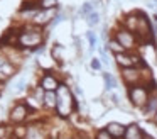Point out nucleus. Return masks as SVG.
<instances>
[{
    "mask_svg": "<svg viewBox=\"0 0 157 139\" xmlns=\"http://www.w3.org/2000/svg\"><path fill=\"white\" fill-rule=\"evenodd\" d=\"M44 41H46L44 29L37 27L32 22H27L24 26H21L17 49L19 51H37L39 47L44 46Z\"/></svg>",
    "mask_w": 157,
    "mask_h": 139,
    "instance_id": "f257e3e1",
    "label": "nucleus"
},
{
    "mask_svg": "<svg viewBox=\"0 0 157 139\" xmlns=\"http://www.w3.org/2000/svg\"><path fill=\"white\" fill-rule=\"evenodd\" d=\"M56 97H58V105H56V115L61 119H68L78 110V100H76L75 92L71 90L66 81H63L56 90Z\"/></svg>",
    "mask_w": 157,
    "mask_h": 139,
    "instance_id": "f03ea898",
    "label": "nucleus"
},
{
    "mask_svg": "<svg viewBox=\"0 0 157 139\" xmlns=\"http://www.w3.org/2000/svg\"><path fill=\"white\" fill-rule=\"evenodd\" d=\"M157 92V85L155 81H149V83H142V85H135V87H128L127 88V97L128 102L132 104V107L144 110L145 105L149 104V98L152 93Z\"/></svg>",
    "mask_w": 157,
    "mask_h": 139,
    "instance_id": "7ed1b4c3",
    "label": "nucleus"
},
{
    "mask_svg": "<svg viewBox=\"0 0 157 139\" xmlns=\"http://www.w3.org/2000/svg\"><path fill=\"white\" fill-rule=\"evenodd\" d=\"M113 37H115V39L123 46V49L128 51V53H133V51L139 47V44H142V43L139 41V37L135 36V32L128 31L127 27H123V26L118 27V29H115Z\"/></svg>",
    "mask_w": 157,
    "mask_h": 139,
    "instance_id": "20e7f679",
    "label": "nucleus"
},
{
    "mask_svg": "<svg viewBox=\"0 0 157 139\" xmlns=\"http://www.w3.org/2000/svg\"><path fill=\"white\" fill-rule=\"evenodd\" d=\"M31 114L32 112H31V108H29V105L25 104V100H19V102H15L10 107V110H9V122L14 124V125H21L27 121Z\"/></svg>",
    "mask_w": 157,
    "mask_h": 139,
    "instance_id": "39448f33",
    "label": "nucleus"
},
{
    "mask_svg": "<svg viewBox=\"0 0 157 139\" xmlns=\"http://www.w3.org/2000/svg\"><path fill=\"white\" fill-rule=\"evenodd\" d=\"M24 139H49V127L42 121H32L27 124V132Z\"/></svg>",
    "mask_w": 157,
    "mask_h": 139,
    "instance_id": "423d86ee",
    "label": "nucleus"
},
{
    "mask_svg": "<svg viewBox=\"0 0 157 139\" xmlns=\"http://www.w3.org/2000/svg\"><path fill=\"white\" fill-rule=\"evenodd\" d=\"M61 83H63V81L58 78V75H56L54 71L46 70V71H42V75H41V78H39V83L37 85L42 88V90H46V92H56Z\"/></svg>",
    "mask_w": 157,
    "mask_h": 139,
    "instance_id": "0eeeda50",
    "label": "nucleus"
},
{
    "mask_svg": "<svg viewBox=\"0 0 157 139\" xmlns=\"http://www.w3.org/2000/svg\"><path fill=\"white\" fill-rule=\"evenodd\" d=\"M56 15H58V9H41L37 12V15L34 17L32 24H36V26L41 27V29H44L48 24L54 22Z\"/></svg>",
    "mask_w": 157,
    "mask_h": 139,
    "instance_id": "6e6552de",
    "label": "nucleus"
},
{
    "mask_svg": "<svg viewBox=\"0 0 157 139\" xmlns=\"http://www.w3.org/2000/svg\"><path fill=\"white\" fill-rule=\"evenodd\" d=\"M147 132L140 127L137 122H132V124L127 125V131H125V136L123 139H145Z\"/></svg>",
    "mask_w": 157,
    "mask_h": 139,
    "instance_id": "1a4fd4ad",
    "label": "nucleus"
},
{
    "mask_svg": "<svg viewBox=\"0 0 157 139\" xmlns=\"http://www.w3.org/2000/svg\"><path fill=\"white\" fill-rule=\"evenodd\" d=\"M105 129L110 132V134L113 136L115 139H123V136H125V131H127V125L120 124V122H108V124L105 125Z\"/></svg>",
    "mask_w": 157,
    "mask_h": 139,
    "instance_id": "9d476101",
    "label": "nucleus"
},
{
    "mask_svg": "<svg viewBox=\"0 0 157 139\" xmlns=\"http://www.w3.org/2000/svg\"><path fill=\"white\" fill-rule=\"evenodd\" d=\"M142 112H144V115H145V117H149V119H152L154 115H155V112H157V92L150 95L149 104L145 105V108H144Z\"/></svg>",
    "mask_w": 157,
    "mask_h": 139,
    "instance_id": "9b49d317",
    "label": "nucleus"
},
{
    "mask_svg": "<svg viewBox=\"0 0 157 139\" xmlns=\"http://www.w3.org/2000/svg\"><path fill=\"white\" fill-rule=\"evenodd\" d=\"M56 105H58V97H56V92H46L44 108H46V110H56Z\"/></svg>",
    "mask_w": 157,
    "mask_h": 139,
    "instance_id": "f8f14e48",
    "label": "nucleus"
},
{
    "mask_svg": "<svg viewBox=\"0 0 157 139\" xmlns=\"http://www.w3.org/2000/svg\"><path fill=\"white\" fill-rule=\"evenodd\" d=\"M106 51H112L113 56H115V54H120V53H125L123 46L115 39V37H110V39L106 41Z\"/></svg>",
    "mask_w": 157,
    "mask_h": 139,
    "instance_id": "ddd939ff",
    "label": "nucleus"
},
{
    "mask_svg": "<svg viewBox=\"0 0 157 139\" xmlns=\"http://www.w3.org/2000/svg\"><path fill=\"white\" fill-rule=\"evenodd\" d=\"M63 51H64V47H63L61 44H54V46H52V49H51L52 59H54L58 64H63Z\"/></svg>",
    "mask_w": 157,
    "mask_h": 139,
    "instance_id": "4468645a",
    "label": "nucleus"
},
{
    "mask_svg": "<svg viewBox=\"0 0 157 139\" xmlns=\"http://www.w3.org/2000/svg\"><path fill=\"white\" fill-rule=\"evenodd\" d=\"M29 95H32V97L36 98V100L39 102V104H42L44 105V97H46V90H42L41 87H34V88H31V92H29Z\"/></svg>",
    "mask_w": 157,
    "mask_h": 139,
    "instance_id": "2eb2a0df",
    "label": "nucleus"
},
{
    "mask_svg": "<svg viewBox=\"0 0 157 139\" xmlns=\"http://www.w3.org/2000/svg\"><path fill=\"white\" fill-rule=\"evenodd\" d=\"M103 80H105L106 90H115V88L118 87V83H117L115 76H113L112 73H103Z\"/></svg>",
    "mask_w": 157,
    "mask_h": 139,
    "instance_id": "dca6fc26",
    "label": "nucleus"
},
{
    "mask_svg": "<svg viewBox=\"0 0 157 139\" xmlns=\"http://www.w3.org/2000/svg\"><path fill=\"white\" fill-rule=\"evenodd\" d=\"M86 22H88V26H90V27L98 26V24H100V14L96 12V10H93V12L90 14L88 17H86Z\"/></svg>",
    "mask_w": 157,
    "mask_h": 139,
    "instance_id": "f3484780",
    "label": "nucleus"
},
{
    "mask_svg": "<svg viewBox=\"0 0 157 139\" xmlns=\"http://www.w3.org/2000/svg\"><path fill=\"white\" fill-rule=\"evenodd\" d=\"M14 87H15V88H14V93H21V92H24L25 87H27V78H25V76H21Z\"/></svg>",
    "mask_w": 157,
    "mask_h": 139,
    "instance_id": "a211bd4d",
    "label": "nucleus"
},
{
    "mask_svg": "<svg viewBox=\"0 0 157 139\" xmlns=\"http://www.w3.org/2000/svg\"><path fill=\"white\" fill-rule=\"evenodd\" d=\"M93 139H115V137H113V136L110 134L105 127H100L98 131L95 132V137H93Z\"/></svg>",
    "mask_w": 157,
    "mask_h": 139,
    "instance_id": "6ab92c4d",
    "label": "nucleus"
},
{
    "mask_svg": "<svg viewBox=\"0 0 157 139\" xmlns=\"http://www.w3.org/2000/svg\"><path fill=\"white\" fill-rule=\"evenodd\" d=\"M41 9H58V0H37Z\"/></svg>",
    "mask_w": 157,
    "mask_h": 139,
    "instance_id": "aec40b11",
    "label": "nucleus"
},
{
    "mask_svg": "<svg viewBox=\"0 0 157 139\" xmlns=\"http://www.w3.org/2000/svg\"><path fill=\"white\" fill-rule=\"evenodd\" d=\"M86 37H88V43H90V49H95L96 47V43H98V37H96V34L93 32V31H88L86 32Z\"/></svg>",
    "mask_w": 157,
    "mask_h": 139,
    "instance_id": "412c9836",
    "label": "nucleus"
},
{
    "mask_svg": "<svg viewBox=\"0 0 157 139\" xmlns=\"http://www.w3.org/2000/svg\"><path fill=\"white\" fill-rule=\"evenodd\" d=\"M93 10H95V5H91V2H86V3H83V7L79 9V14L85 15V17H88Z\"/></svg>",
    "mask_w": 157,
    "mask_h": 139,
    "instance_id": "4be33fe9",
    "label": "nucleus"
},
{
    "mask_svg": "<svg viewBox=\"0 0 157 139\" xmlns=\"http://www.w3.org/2000/svg\"><path fill=\"white\" fill-rule=\"evenodd\" d=\"M10 127L7 124H0V139H7L9 134H10Z\"/></svg>",
    "mask_w": 157,
    "mask_h": 139,
    "instance_id": "5701e85b",
    "label": "nucleus"
},
{
    "mask_svg": "<svg viewBox=\"0 0 157 139\" xmlns=\"http://www.w3.org/2000/svg\"><path fill=\"white\" fill-rule=\"evenodd\" d=\"M90 66H91V70H95V71H100V70H101V61H100V58H91V63H90Z\"/></svg>",
    "mask_w": 157,
    "mask_h": 139,
    "instance_id": "b1692460",
    "label": "nucleus"
},
{
    "mask_svg": "<svg viewBox=\"0 0 157 139\" xmlns=\"http://www.w3.org/2000/svg\"><path fill=\"white\" fill-rule=\"evenodd\" d=\"M152 31H154V37L157 39V15L152 17Z\"/></svg>",
    "mask_w": 157,
    "mask_h": 139,
    "instance_id": "393cba45",
    "label": "nucleus"
},
{
    "mask_svg": "<svg viewBox=\"0 0 157 139\" xmlns=\"http://www.w3.org/2000/svg\"><path fill=\"white\" fill-rule=\"evenodd\" d=\"M110 100H112L115 105H120V102H118V95H117V93H110Z\"/></svg>",
    "mask_w": 157,
    "mask_h": 139,
    "instance_id": "a878e982",
    "label": "nucleus"
},
{
    "mask_svg": "<svg viewBox=\"0 0 157 139\" xmlns=\"http://www.w3.org/2000/svg\"><path fill=\"white\" fill-rule=\"evenodd\" d=\"M63 20H64V15H61V14H58V15H56V19H54V26H58L59 22H63Z\"/></svg>",
    "mask_w": 157,
    "mask_h": 139,
    "instance_id": "bb28decb",
    "label": "nucleus"
},
{
    "mask_svg": "<svg viewBox=\"0 0 157 139\" xmlns=\"http://www.w3.org/2000/svg\"><path fill=\"white\" fill-rule=\"evenodd\" d=\"M150 121H152V122H154V125H157V112H155V115H154V117H152V119H150Z\"/></svg>",
    "mask_w": 157,
    "mask_h": 139,
    "instance_id": "cd10ccee",
    "label": "nucleus"
},
{
    "mask_svg": "<svg viewBox=\"0 0 157 139\" xmlns=\"http://www.w3.org/2000/svg\"><path fill=\"white\" fill-rule=\"evenodd\" d=\"M145 139H154V137H152V136H149V134H147V136H145Z\"/></svg>",
    "mask_w": 157,
    "mask_h": 139,
    "instance_id": "c85d7f7f",
    "label": "nucleus"
},
{
    "mask_svg": "<svg viewBox=\"0 0 157 139\" xmlns=\"http://www.w3.org/2000/svg\"><path fill=\"white\" fill-rule=\"evenodd\" d=\"M0 85H2V83H0ZM0 88H2V87H0Z\"/></svg>",
    "mask_w": 157,
    "mask_h": 139,
    "instance_id": "c756f323",
    "label": "nucleus"
},
{
    "mask_svg": "<svg viewBox=\"0 0 157 139\" xmlns=\"http://www.w3.org/2000/svg\"><path fill=\"white\" fill-rule=\"evenodd\" d=\"M12 139H15V137H12Z\"/></svg>",
    "mask_w": 157,
    "mask_h": 139,
    "instance_id": "7c9ffc66",
    "label": "nucleus"
}]
</instances>
